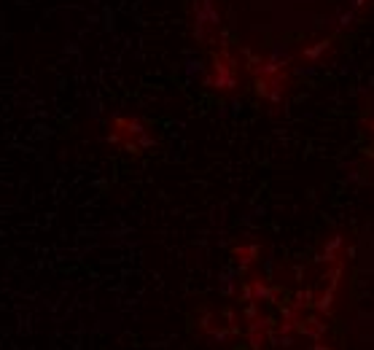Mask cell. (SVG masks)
Segmentation results:
<instances>
[{
  "label": "cell",
  "instance_id": "6da1fadb",
  "mask_svg": "<svg viewBox=\"0 0 374 350\" xmlns=\"http://www.w3.org/2000/svg\"><path fill=\"white\" fill-rule=\"evenodd\" d=\"M296 329L304 334V337L315 339V342H318V339H321L323 334L328 332V326H326L323 321H318V318H310V321H299V323H296Z\"/></svg>",
  "mask_w": 374,
  "mask_h": 350
},
{
  "label": "cell",
  "instance_id": "7a4b0ae2",
  "mask_svg": "<svg viewBox=\"0 0 374 350\" xmlns=\"http://www.w3.org/2000/svg\"><path fill=\"white\" fill-rule=\"evenodd\" d=\"M272 299H275V294L269 291L264 283H258V280H256V283H253V302L258 304V302H272Z\"/></svg>",
  "mask_w": 374,
  "mask_h": 350
},
{
  "label": "cell",
  "instance_id": "3957f363",
  "mask_svg": "<svg viewBox=\"0 0 374 350\" xmlns=\"http://www.w3.org/2000/svg\"><path fill=\"white\" fill-rule=\"evenodd\" d=\"M318 310H321L323 315H331V310H334V288H328V291L318 299Z\"/></svg>",
  "mask_w": 374,
  "mask_h": 350
},
{
  "label": "cell",
  "instance_id": "277c9868",
  "mask_svg": "<svg viewBox=\"0 0 374 350\" xmlns=\"http://www.w3.org/2000/svg\"><path fill=\"white\" fill-rule=\"evenodd\" d=\"M342 248V237H334L326 245V253H323V262H337V251Z\"/></svg>",
  "mask_w": 374,
  "mask_h": 350
},
{
  "label": "cell",
  "instance_id": "5b68a950",
  "mask_svg": "<svg viewBox=\"0 0 374 350\" xmlns=\"http://www.w3.org/2000/svg\"><path fill=\"white\" fill-rule=\"evenodd\" d=\"M312 302V291H296V297H293V307H307V304Z\"/></svg>",
  "mask_w": 374,
  "mask_h": 350
},
{
  "label": "cell",
  "instance_id": "8992f818",
  "mask_svg": "<svg viewBox=\"0 0 374 350\" xmlns=\"http://www.w3.org/2000/svg\"><path fill=\"white\" fill-rule=\"evenodd\" d=\"M275 345L283 350H288V348H293V337L291 334H280V337H275Z\"/></svg>",
  "mask_w": 374,
  "mask_h": 350
},
{
  "label": "cell",
  "instance_id": "52a82bcc",
  "mask_svg": "<svg viewBox=\"0 0 374 350\" xmlns=\"http://www.w3.org/2000/svg\"><path fill=\"white\" fill-rule=\"evenodd\" d=\"M229 334H232V332H226V329H218V332H210V339H213V342H226Z\"/></svg>",
  "mask_w": 374,
  "mask_h": 350
},
{
  "label": "cell",
  "instance_id": "ba28073f",
  "mask_svg": "<svg viewBox=\"0 0 374 350\" xmlns=\"http://www.w3.org/2000/svg\"><path fill=\"white\" fill-rule=\"evenodd\" d=\"M312 350H334V348H326V345H315Z\"/></svg>",
  "mask_w": 374,
  "mask_h": 350
}]
</instances>
